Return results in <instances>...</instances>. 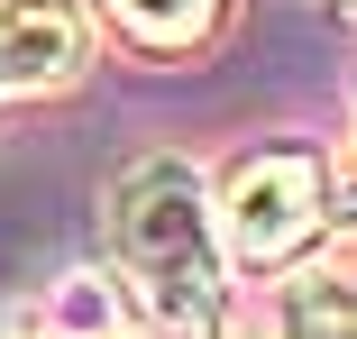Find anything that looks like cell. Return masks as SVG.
Returning <instances> with one entry per match:
<instances>
[{"label":"cell","instance_id":"obj_1","mask_svg":"<svg viewBox=\"0 0 357 339\" xmlns=\"http://www.w3.org/2000/svg\"><path fill=\"white\" fill-rule=\"evenodd\" d=\"M110 248L128 294L165 330H211L229 312V266H220V211L183 156H137L110 183Z\"/></svg>","mask_w":357,"mask_h":339},{"label":"cell","instance_id":"obj_2","mask_svg":"<svg viewBox=\"0 0 357 339\" xmlns=\"http://www.w3.org/2000/svg\"><path fill=\"white\" fill-rule=\"evenodd\" d=\"M321 211H330L321 156L266 147V156H248V165L229 174V193H220V239H229L248 266H284V257L321 229Z\"/></svg>","mask_w":357,"mask_h":339},{"label":"cell","instance_id":"obj_3","mask_svg":"<svg viewBox=\"0 0 357 339\" xmlns=\"http://www.w3.org/2000/svg\"><path fill=\"white\" fill-rule=\"evenodd\" d=\"M92 64V28L74 0H0V92H55Z\"/></svg>","mask_w":357,"mask_h":339},{"label":"cell","instance_id":"obj_4","mask_svg":"<svg viewBox=\"0 0 357 339\" xmlns=\"http://www.w3.org/2000/svg\"><path fill=\"white\" fill-rule=\"evenodd\" d=\"M101 10H110L137 46H202L229 0H101Z\"/></svg>","mask_w":357,"mask_h":339},{"label":"cell","instance_id":"obj_5","mask_svg":"<svg viewBox=\"0 0 357 339\" xmlns=\"http://www.w3.org/2000/svg\"><path fill=\"white\" fill-rule=\"evenodd\" d=\"M284 321L294 330H357V266L348 276H303L284 294Z\"/></svg>","mask_w":357,"mask_h":339},{"label":"cell","instance_id":"obj_6","mask_svg":"<svg viewBox=\"0 0 357 339\" xmlns=\"http://www.w3.org/2000/svg\"><path fill=\"white\" fill-rule=\"evenodd\" d=\"M55 321H83V330H110L119 312H110L101 294H64V303H55Z\"/></svg>","mask_w":357,"mask_h":339}]
</instances>
